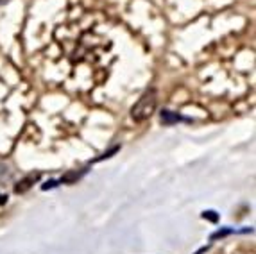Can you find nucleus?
<instances>
[{"label": "nucleus", "mask_w": 256, "mask_h": 254, "mask_svg": "<svg viewBox=\"0 0 256 254\" xmlns=\"http://www.w3.org/2000/svg\"><path fill=\"white\" fill-rule=\"evenodd\" d=\"M154 110H156V92L149 90V92L144 94V97L134 104L131 114L136 122H144V120H147L150 114L154 113Z\"/></svg>", "instance_id": "f257e3e1"}]
</instances>
